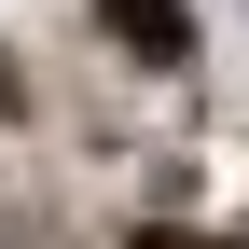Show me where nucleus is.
Wrapping results in <instances>:
<instances>
[{"label":"nucleus","instance_id":"obj_1","mask_svg":"<svg viewBox=\"0 0 249 249\" xmlns=\"http://www.w3.org/2000/svg\"><path fill=\"white\" fill-rule=\"evenodd\" d=\"M111 42L152 55V70H180V55H194V14H180V0H111Z\"/></svg>","mask_w":249,"mask_h":249}]
</instances>
